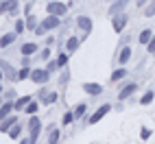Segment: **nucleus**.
Masks as SVG:
<instances>
[{
	"mask_svg": "<svg viewBox=\"0 0 155 144\" xmlns=\"http://www.w3.org/2000/svg\"><path fill=\"white\" fill-rule=\"evenodd\" d=\"M59 24H61V18H57V15H46V18L42 20V22H39V24L35 26L33 33H35V35H46L48 31H55Z\"/></svg>",
	"mask_w": 155,
	"mask_h": 144,
	"instance_id": "1",
	"label": "nucleus"
},
{
	"mask_svg": "<svg viewBox=\"0 0 155 144\" xmlns=\"http://www.w3.org/2000/svg\"><path fill=\"white\" fill-rule=\"evenodd\" d=\"M26 127H28V144H37V140H39V131H42V120H39V118L33 114Z\"/></svg>",
	"mask_w": 155,
	"mask_h": 144,
	"instance_id": "2",
	"label": "nucleus"
},
{
	"mask_svg": "<svg viewBox=\"0 0 155 144\" xmlns=\"http://www.w3.org/2000/svg\"><path fill=\"white\" fill-rule=\"evenodd\" d=\"M46 13L48 15H57V18H64L68 13V5H64L61 0H50L46 5Z\"/></svg>",
	"mask_w": 155,
	"mask_h": 144,
	"instance_id": "3",
	"label": "nucleus"
},
{
	"mask_svg": "<svg viewBox=\"0 0 155 144\" xmlns=\"http://www.w3.org/2000/svg\"><path fill=\"white\" fill-rule=\"evenodd\" d=\"M33 83H37V85H44L46 81L50 79V72L46 70V68H35V70H31V77H28Z\"/></svg>",
	"mask_w": 155,
	"mask_h": 144,
	"instance_id": "4",
	"label": "nucleus"
},
{
	"mask_svg": "<svg viewBox=\"0 0 155 144\" xmlns=\"http://www.w3.org/2000/svg\"><path fill=\"white\" fill-rule=\"evenodd\" d=\"M127 22H129V15H127V13H118V15H114V18H111L114 33H122V31H125V26H127Z\"/></svg>",
	"mask_w": 155,
	"mask_h": 144,
	"instance_id": "5",
	"label": "nucleus"
},
{
	"mask_svg": "<svg viewBox=\"0 0 155 144\" xmlns=\"http://www.w3.org/2000/svg\"><path fill=\"white\" fill-rule=\"evenodd\" d=\"M15 15L18 13V0H2L0 2V15Z\"/></svg>",
	"mask_w": 155,
	"mask_h": 144,
	"instance_id": "6",
	"label": "nucleus"
},
{
	"mask_svg": "<svg viewBox=\"0 0 155 144\" xmlns=\"http://www.w3.org/2000/svg\"><path fill=\"white\" fill-rule=\"evenodd\" d=\"M109 111H111V105H109V103H105V105H101V107L94 111V114L90 116V120H87V122H90V125H96V122H98L103 116H107Z\"/></svg>",
	"mask_w": 155,
	"mask_h": 144,
	"instance_id": "7",
	"label": "nucleus"
},
{
	"mask_svg": "<svg viewBox=\"0 0 155 144\" xmlns=\"http://www.w3.org/2000/svg\"><path fill=\"white\" fill-rule=\"evenodd\" d=\"M77 28L81 31V33H92V18L90 15H79L77 18Z\"/></svg>",
	"mask_w": 155,
	"mask_h": 144,
	"instance_id": "8",
	"label": "nucleus"
},
{
	"mask_svg": "<svg viewBox=\"0 0 155 144\" xmlns=\"http://www.w3.org/2000/svg\"><path fill=\"white\" fill-rule=\"evenodd\" d=\"M127 5H129V0H114L111 7H109V15L114 18V15H118V13H125Z\"/></svg>",
	"mask_w": 155,
	"mask_h": 144,
	"instance_id": "9",
	"label": "nucleus"
},
{
	"mask_svg": "<svg viewBox=\"0 0 155 144\" xmlns=\"http://www.w3.org/2000/svg\"><path fill=\"white\" fill-rule=\"evenodd\" d=\"M37 96H39V100H42L44 105H53V103L57 100V92H48V90H44V87H42Z\"/></svg>",
	"mask_w": 155,
	"mask_h": 144,
	"instance_id": "10",
	"label": "nucleus"
},
{
	"mask_svg": "<svg viewBox=\"0 0 155 144\" xmlns=\"http://www.w3.org/2000/svg\"><path fill=\"white\" fill-rule=\"evenodd\" d=\"M136 90H138V83H133V81H131V83H127L125 87L118 92V100H127V98H129Z\"/></svg>",
	"mask_w": 155,
	"mask_h": 144,
	"instance_id": "11",
	"label": "nucleus"
},
{
	"mask_svg": "<svg viewBox=\"0 0 155 144\" xmlns=\"http://www.w3.org/2000/svg\"><path fill=\"white\" fill-rule=\"evenodd\" d=\"M79 46H81V39H79L77 35H70V37H68V42H66V53H68V55L77 53Z\"/></svg>",
	"mask_w": 155,
	"mask_h": 144,
	"instance_id": "12",
	"label": "nucleus"
},
{
	"mask_svg": "<svg viewBox=\"0 0 155 144\" xmlns=\"http://www.w3.org/2000/svg\"><path fill=\"white\" fill-rule=\"evenodd\" d=\"M37 50H39V46L35 42H24L22 48H20V53H22V57H31V55H35Z\"/></svg>",
	"mask_w": 155,
	"mask_h": 144,
	"instance_id": "13",
	"label": "nucleus"
},
{
	"mask_svg": "<svg viewBox=\"0 0 155 144\" xmlns=\"http://www.w3.org/2000/svg\"><path fill=\"white\" fill-rule=\"evenodd\" d=\"M131 53H133V48H131L129 44H125V46L120 48V55H118V64H120V66H125L127 61L131 59Z\"/></svg>",
	"mask_w": 155,
	"mask_h": 144,
	"instance_id": "14",
	"label": "nucleus"
},
{
	"mask_svg": "<svg viewBox=\"0 0 155 144\" xmlns=\"http://www.w3.org/2000/svg\"><path fill=\"white\" fill-rule=\"evenodd\" d=\"M83 92L90 94V96H98V94H103V85H98V83H83Z\"/></svg>",
	"mask_w": 155,
	"mask_h": 144,
	"instance_id": "15",
	"label": "nucleus"
},
{
	"mask_svg": "<svg viewBox=\"0 0 155 144\" xmlns=\"http://www.w3.org/2000/svg\"><path fill=\"white\" fill-rule=\"evenodd\" d=\"M15 122H18V116H13V114H9L2 122H0V131H2V133H7L9 129H11L13 125H15Z\"/></svg>",
	"mask_w": 155,
	"mask_h": 144,
	"instance_id": "16",
	"label": "nucleus"
},
{
	"mask_svg": "<svg viewBox=\"0 0 155 144\" xmlns=\"http://www.w3.org/2000/svg\"><path fill=\"white\" fill-rule=\"evenodd\" d=\"M15 37H18V33L13 31V33H7V35H2L0 37V48H9L13 42H15Z\"/></svg>",
	"mask_w": 155,
	"mask_h": 144,
	"instance_id": "17",
	"label": "nucleus"
},
{
	"mask_svg": "<svg viewBox=\"0 0 155 144\" xmlns=\"http://www.w3.org/2000/svg\"><path fill=\"white\" fill-rule=\"evenodd\" d=\"M151 37H153V31H151V28H142V31H140V35H138V42L147 46Z\"/></svg>",
	"mask_w": 155,
	"mask_h": 144,
	"instance_id": "18",
	"label": "nucleus"
},
{
	"mask_svg": "<svg viewBox=\"0 0 155 144\" xmlns=\"http://www.w3.org/2000/svg\"><path fill=\"white\" fill-rule=\"evenodd\" d=\"M11 111H13V103H11V100H9V103H2V105H0V120H5Z\"/></svg>",
	"mask_w": 155,
	"mask_h": 144,
	"instance_id": "19",
	"label": "nucleus"
},
{
	"mask_svg": "<svg viewBox=\"0 0 155 144\" xmlns=\"http://www.w3.org/2000/svg\"><path fill=\"white\" fill-rule=\"evenodd\" d=\"M55 64H57V68H66L68 66V53H59L57 59H55Z\"/></svg>",
	"mask_w": 155,
	"mask_h": 144,
	"instance_id": "20",
	"label": "nucleus"
},
{
	"mask_svg": "<svg viewBox=\"0 0 155 144\" xmlns=\"http://www.w3.org/2000/svg\"><path fill=\"white\" fill-rule=\"evenodd\" d=\"M144 15H147V18L155 15V0H149V2L144 5Z\"/></svg>",
	"mask_w": 155,
	"mask_h": 144,
	"instance_id": "21",
	"label": "nucleus"
},
{
	"mask_svg": "<svg viewBox=\"0 0 155 144\" xmlns=\"http://www.w3.org/2000/svg\"><path fill=\"white\" fill-rule=\"evenodd\" d=\"M28 77H31V66H22V68L18 70V81H24Z\"/></svg>",
	"mask_w": 155,
	"mask_h": 144,
	"instance_id": "22",
	"label": "nucleus"
},
{
	"mask_svg": "<svg viewBox=\"0 0 155 144\" xmlns=\"http://www.w3.org/2000/svg\"><path fill=\"white\" fill-rule=\"evenodd\" d=\"M37 109H39V103H33V100H28V105L24 107V114L33 116V114H37Z\"/></svg>",
	"mask_w": 155,
	"mask_h": 144,
	"instance_id": "23",
	"label": "nucleus"
},
{
	"mask_svg": "<svg viewBox=\"0 0 155 144\" xmlns=\"http://www.w3.org/2000/svg\"><path fill=\"white\" fill-rule=\"evenodd\" d=\"M125 77H127V68H118V70L111 72V81H120V79H125Z\"/></svg>",
	"mask_w": 155,
	"mask_h": 144,
	"instance_id": "24",
	"label": "nucleus"
},
{
	"mask_svg": "<svg viewBox=\"0 0 155 144\" xmlns=\"http://www.w3.org/2000/svg\"><path fill=\"white\" fill-rule=\"evenodd\" d=\"M7 133H9V138H11V140H15V138L20 136V133H22V125H18V122H15V125H13L11 129H9Z\"/></svg>",
	"mask_w": 155,
	"mask_h": 144,
	"instance_id": "25",
	"label": "nucleus"
},
{
	"mask_svg": "<svg viewBox=\"0 0 155 144\" xmlns=\"http://www.w3.org/2000/svg\"><path fill=\"white\" fill-rule=\"evenodd\" d=\"M28 100H31V96H22V98H18V100L13 103V109H24V107L28 105Z\"/></svg>",
	"mask_w": 155,
	"mask_h": 144,
	"instance_id": "26",
	"label": "nucleus"
},
{
	"mask_svg": "<svg viewBox=\"0 0 155 144\" xmlns=\"http://www.w3.org/2000/svg\"><path fill=\"white\" fill-rule=\"evenodd\" d=\"M153 98H155V94H153L151 90H149V92H144V96L140 98V105H151V103H153Z\"/></svg>",
	"mask_w": 155,
	"mask_h": 144,
	"instance_id": "27",
	"label": "nucleus"
},
{
	"mask_svg": "<svg viewBox=\"0 0 155 144\" xmlns=\"http://www.w3.org/2000/svg\"><path fill=\"white\" fill-rule=\"evenodd\" d=\"M24 24H26V28H28V31H35V26H37V18H35V15H26Z\"/></svg>",
	"mask_w": 155,
	"mask_h": 144,
	"instance_id": "28",
	"label": "nucleus"
},
{
	"mask_svg": "<svg viewBox=\"0 0 155 144\" xmlns=\"http://www.w3.org/2000/svg\"><path fill=\"white\" fill-rule=\"evenodd\" d=\"M59 142V129H50V136H48V144H57Z\"/></svg>",
	"mask_w": 155,
	"mask_h": 144,
	"instance_id": "29",
	"label": "nucleus"
},
{
	"mask_svg": "<svg viewBox=\"0 0 155 144\" xmlns=\"http://www.w3.org/2000/svg\"><path fill=\"white\" fill-rule=\"evenodd\" d=\"M85 107H87L85 103H81V105H77V107H74V111H72V114H74V118H77V120H79L81 116L85 114Z\"/></svg>",
	"mask_w": 155,
	"mask_h": 144,
	"instance_id": "30",
	"label": "nucleus"
},
{
	"mask_svg": "<svg viewBox=\"0 0 155 144\" xmlns=\"http://www.w3.org/2000/svg\"><path fill=\"white\" fill-rule=\"evenodd\" d=\"M72 120H74V114H72V111H66V116H64V120H61V125H64V127H68Z\"/></svg>",
	"mask_w": 155,
	"mask_h": 144,
	"instance_id": "31",
	"label": "nucleus"
},
{
	"mask_svg": "<svg viewBox=\"0 0 155 144\" xmlns=\"http://www.w3.org/2000/svg\"><path fill=\"white\" fill-rule=\"evenodd\" d=\"M24 28H26L24 20H18V22H15V33H18V35H20V33H24Z\"/></svg>",
	"mask_w": 155,
	"mask_h": 144,
	"instance_id": "32",
	"label": "nucleus"
},
{
	"mask_svg": "<svg viewBox=\"0 0 155 144\" xmlns=\"http://www.w3.org/2000/svg\"><path fill=\"white\" fill-rule=\"evenodd\" d=\"M140 138H142V140H149V138H151V129L142 127V129H140Z\"/></svg>",
	"mask_w": 155,
	"mask_h": 144,
	"instance_id": "33",
	"label": "nucleus"
},
{
	"mask_svg": "<svg viewBox=\"0 0 155 144\" xmlns=\"http://www.w3.org/2000/svg\"><path fill=\"white\" fill-rule=\"evenodd\" d=\"M147 50H149V53H155V33H153V37L149 39V44H147Z\"/></svg>",
	"mask_w": 155,
	"mask_h": 144,
	"instance_id": "34",
	"label": "nucleus"
},
{
	"mask_svg": "<svg viewBox=\"0 0 155 144\" xmlns=\"http://www.w3.org/2000/svg\"><path fill=\"white\" fill-rule=\"evenodd\" d=\"M46 70L50 72V74H53V72L57 70V64H55V61H48V64H46Z\"/></svg>",
	"mask_w": 155,
	"mask_h": 144,
	"instance_id": "35",
	"label": "nucleus"
},
{
	"mask_svg": "<svg viewBox=\"0 0 155 144\" xmlns=\"http://www.w3.org/2000/svg\"><path fill=\"white\" fill-rule=\"evenodd\" d=\"M5 96H7V100H13V98H15V92L9 90V92H5Z\"/></svg>",
	"mask_w": 155,
	"mask_h": 144,
	"instance_id": "36",
	"label": "nucleus"
},
{
	"mask_svg": "<svg viewBox=\"0 0 155 144\" xmlns=\"http://www.w3.org/2000/svg\"><path fill=\"white\" fill-rule=\"evenodd\" d=\"M42 59H50V48H44L42 50Z\"/></svg>",
	"mask_w": 155,
	"mask_h": 144,
	"instance_id": "37",
	"label": "nucleus"
},
{
	"mask_svg": "<svg viewBox=\"0 0 155 144\" xmlns=\"http://www.w3.org/2000/svg\"><path fill=\"white\" fill-rule=\"evenodd\" d=\"M147 2H149V0H136V5H138V7H144Z\"/></svg>",
	"mask_w": 155,
	"mask_h": 144,
	"instance_id": "38",
	"label": "nucleus"
},
{
	"mask_svg": "<svg viewBox=\"0 0 155 144\" xmlns=\"http://www.w3.org/2000/svg\"><path fill=\"white\" fill-rule=\"evenodd\" d=\"M20 144H28V140H22V142H20Z\"/></svg>",
	"mask_w": 155,
	"mask_h": 144,
	"instance_id": "39",
	"label": "nucleus"
},
{
	"mask_svg": "<svg viewBox=\"0 0 155 144\" xmlns=\"http://www.w3.org/2000/svg\"><path fill=\"white\" fill-rule=\"evenodd\" d=\"M0 94H2V85H0Z\"/></svg>",
	"mask_w": 155,
	"mask_h": 144,
	"instance_id": "40",
	"label": "nucleus"
},
{
	"mask_svg": "<svg viewBox=\"0 0 155 144\" xmlns=\"http://www.w3.org/2000/svg\"><path fill=\"white\" fill-rule=\"evenodd\" d=\"M0 79H2V70H0Z\"/></svg>",
	"mask_w": 155,
	"mask_h": 144,
	"instance_id": "41",
	"label": "nucleus"
},
{
	"mask_svg": "<svg viewBox=\"0 0 155 144\" xmlns=\"http://www.w3.org/2000/svg\"><path fill=\"white\" fill-rule=\"evenodd\" d=\"M0 105H2V103H0Z\"/></svg>",
	"mask_w": 155,
	"mask_h": 144,
	"instance_id": "42",
	"label": "nucleus"
}]
</instances>
